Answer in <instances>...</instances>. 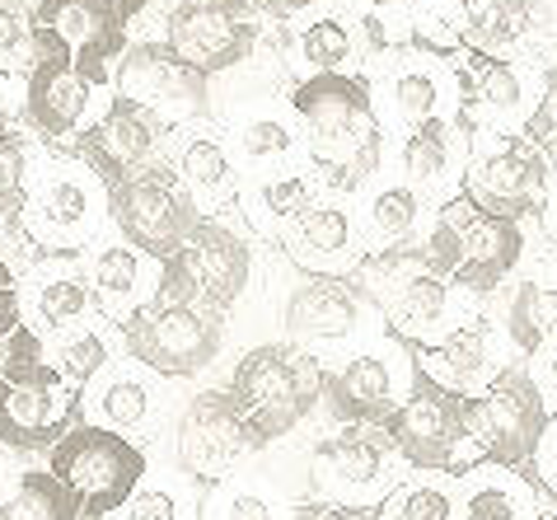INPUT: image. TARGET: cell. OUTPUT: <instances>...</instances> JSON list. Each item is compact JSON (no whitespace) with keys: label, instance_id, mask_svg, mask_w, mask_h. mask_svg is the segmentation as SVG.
I'll list each match as a JSON object with an SVG mask.
<instances>
[{"label":"cell","instance_id":"cell-1","mask_svg":"<svg viewBox=\"0 0 557 520\" xmlns=\"http://www.w3.org/2000/svg\"><path fill=\"white\" fill-rule=\"evenodd\" d=\"M290 113L305 136L309 164L329 193L356 197L380 178L384 122L366 75H314L290 89Z\"/></svg>","mask_w":557,"mask_h":520},{"label":"cell","instance_id":"cell-2","mask_svg":"<svg viewBox=\"0 0 557 520\" xmlns=\"http://www.w3.org/2000/svg\"><path fill=\"white\" fill-rule=\"evenodd\" d=\"M351 286L370 300V310L384 314L394 338L412 343L417 351L445 343L459 324H469L459 319V290L426 272L422 244L366 253L351 272Z\"/></svg>","mask_w":557,"mask_h":520},{"label":"cell","instance_id":"cell-3","mask_svg":"<svg viewBox=\"0 0 557 520\" xmlns=\"http://www.w3.org/2000/svg\"><path fill=\"white\" fill-rule=\"evenodd\" d=\"M225 394L239 412L249 446L268 450L323 404V361L290 343H262L235 366Z\"/></svg>","mask_w":557,"mask_h":520},{"label":"cell","instance_id":"cell-4","mask_svg":"<svg viewBox=\"0 0 557 520\" xmlns=\"http://www.w3.org/2000/svg\"><path fill=\"white\" fill-rule=\"evenodd\" d=\"M520 253H524L520 221L487 216L473 202H463V197L441 202L422 239V258L431 277L450 282L455 290H473V296L497 290L516 272Z\"/></svg>","mask_w":557,"mask_h":520},{"label":"cell","instance_id":"cell-5","mask_svg":"<svg viewBox=\"0 0 557 520\" xmlns=\"http://www.w3.org/2000/svg\"><path fill=\"white\" fill-rule=\"evenodd\" d=\"M48 473L66 487L81 520L122 511L146 483V455L132 436L99 422H75L48 455Z\"/></svg>","mask_w":557,"mask_h":520},{"label":"cell","instance_id":"cell-6","mask_svg":"<svg viewBox=\"0 0 557 520\" xmlns=\"http://www.w3.org/2000/svg\"><path fill=\"white\" fill-rule=\"evenodd\" d=\"M548 422H553V412L544 404V389H539L530 361H510L487 389L463 399L469 446L483 465H502V469L524 473L534 465Z\"/></svg>","mask_w":557,"mask_h":520},{"label":"cell","instance_id":"cell-7","mask_svg":"<svg viewBox=\"0 0 557 520\" xmlns=\"http://www.w3.org/2000/svg\"><path fill=\"white\" fill-rule=\"evenodd\" d=\"M404 460L375 426H337L309 446V487L319 502H343L351 511L384 507L404 487Z\"/></svg>","mask_w":557,"mask_h":520},{"label":"cell","instance_id":"cell-8","mask_svg":"<svg viewBox=\"0 0 557 520\" xmlns=\"http://www.w3.org/2000/svg\"><path fill=\"white\" fill-rule=\"evenodd\" d=\"M117 329H122L127 357L154 375H169V380H188L197 371H207V366L221 357V343H225L221 314L174 305L160 296L127 310Z\"/></svg>","mask_w":557,"mask_h":520},{"label":"cell","instance_id":"cell-9","mask_svg":"<svg viewBox=\"0 0 557 520\" xmlns=\"http://www.w3.org/2000/svg\"><path fill=\"white\" fill-rule=\"evenodd\" d=\"M417 385V357L398 343H366L337 366H323V408L343 426L384 432Z\"/></svg>","mask_w":557,"mask_h":520},{"label":"cell","instance_id":"cell-10","mask_svg":"<svg viewBox=\"0 0 557 520\" xmlns=\"http://www.w3.org/2000/svg\"><path fill=\"white\" fill-rule=\"evenodd\" d=\"M108 221H113L122 244H132L136 253L154 258V263H169L183 249V239L202 225L197 197L164 164L108 188Z\"/></svg>","mask_w":557,"mask_h":520},{"label":"cell","instance_id":"cell-11","mask_svg":"<svg viewBox=\"0 0 557 520\" xmlns=\"http://www.w3.org/2000/svg\"><path fill=\"white\" fill-rule=\"evenodd\" d=\"M548 188H553V156L539 150L524 132H516V136H483V146L469 160L459 197L473 202L478 211H487V216L524 221L548 207Z\"/></svg>","mask_w":557,"mask_h":520},{"label":"cell","instance_id":"cell-12","mask_svg":"<svg viewBox=\"0 0 557 520\" xmlns=\"http://www.w3.org/2000/svg\"><path fill=\"white\" fill-rule=\"evenodd\" d=\"M24 231L42 249L75 253L108 216V183L85 160H48L24 197Z\"/></svg>","mask_w":557,"mask_h":520},{"label":"cell","instance_id":"cell-13","mask_svg":"<svg viewBox=\"0 0 557 520\" xmlns=\"http://www.w3.org/2000/svg\"><path fill=\"white\" fill-rule=\"evenodd\" d=\"M249 277H253L249 244L230 231V225L202 221L183 239V249L169 263H160V300L221 314L244 296Z\"/></svg>","mask_w":557,"mask_h":520},{"label":"cell","instance_id":"cell-14","mask_svg":"<svg viewBox=\"0 0 557 520\" xmlns=\"http://www.w3.org/2000/svg\"><path fill=\"white\" fill-rule=\"evenodd\" d=\"M389 446L398 450V460L417 473H463L478 465V455L469 446V426H463V399L417 371V385L408 389L404 408L384 426Z\"/></svg>","mask_w":557,"mask_h":520},{"label":"cell","instance_id":"cell-15","mask_svg":"<svg viewBox=\"0 0 557 520\" xmlns=\"http://www.w3.org/2000/svg\"><path fill=\"white\" fill-rule=\"evenodd\" d=\"M258 34L253 0H178L164 20V48L197 75L244 66L258 48Z\"/></svg>","mask_w":557,"mask_h":520},{"label":"cell","instance_id":"cell-16","mask_svg":"<svg viewBox=\"0 0 557 520\" xmlns=\"http://www.w3.org/2000/svg\"><path fill=\"white\" fill-rule=\"evenodd\" d=\"M370 99H375L384 132L408 136L431 117H459V75L441 66V57L408 48L380 61L375 81H370Z\"/></svg>","mask_w":557,"mask_h":520},{"label":"cell","instance_id":"cell-17","mask_svg":"<svg viewBox=\"0 0 557 520\" xmlns=\"http://www.w3.org/2000/svg\"><path fill=\"white\" fill-rule=\"evenodd\" d=\"M81 399L52 361L20 366L0 380V446L14 450H48L71 432Z\"/></svg>","mask_w":557,"mask_h":520},{"label":"cell","instance_id":"cell-18","mask_svg":"<svg viewBox=\"0 0 557 520\" xmlns=\"http://www.w3.org/2000/svg\"><path fill=\"white\" fill-rule=\"evenodd\" d=\"M459 75V122L473 136H516L524 132L534 103H530V75L510 57H483L473 48H459L455 57Z\"/></svg>","mask_w":557,"mask_h":520},{"label":"cell","instance_id":"cell-19","mask_svg":"<svg viewBox=\"0 0 557 520\" xmlns=\"http://www.w3.org/2000/svg\"><path fill=\"white\" fill-rule=\"evenodd\" d=\"M113 89H117V99L141 103L160 122L193 117L207 103V75H197L164 42H136V48L122 52L113 66Z\"/></svg>","mask_w":557,"mask_h":520},{"label":"cell","instance_id":"cell-20","mask_svg":"<svg viewBox=\"0 0 557 520\" xmlns=\"http://www.w3.org/2000/svg\"><path fill=\"white\" fill-rule=\"evenodd\" d=\"M160 150H164V122L132 99H113L81 136V160L108 188H117V183L164 164Z\"/></svg>","mask_w":557,"mask_h":520},{"label":"cell","instance_id":"cell-21","mask_svg":"<svg viewBox=\"0 0 557 520\" xmlns=\"http://www.w3.org/2000/svg\"><path fill=\"white\" fill-rule=\"evenodd\" d=\"M95 89L99 85H89L81 75L66 42L48 34V28H38V57L24 81V117L34 122V132L42 136L81 132V122L95 109Z\"/></svg>","mask_w":557,"mask_h":520},{"label":"cell","instance_id":"cell-22","mask_svg":"<svg viewBox=\"0 0 557 520\" xmlns=\"http://www.w3.org/2000/svg\"><path fill=\"white\" fill-rule=\"evenodd\" d=\"M34 20L66 42L89 85L113 81L108 66L127 52V20L108 0H38Z\"/></svg>","mask_w":557,"mask_h":520},{"label":"cell","instance_id":"cell-23","mask_svg":"<svg viewBox=\"0 0 557 520\" xmlns=\"http://www.w3.org/2000/svg\"><path fill=\"white\" fill-rule=\"evenodd\" d=\"M249 436H244V422L235 404H230L225 389H207L183 408L178 418V465L193 479L207 483H225V473L235 469L244 455H249Z\"/></svg>","mask_w":557,"mask_h":520},{"label":"cell","instance_id":"cell-24","mask_svg":"<svg viewBox=\"0 0 557 520\" xmlns=\"http://www.w3.org/2000/svg\"><path fill=\"white\" fill-rule=\"evenodd\" d=\"M506 351H510V343L497 324L469 319V324H459L445 343L422 347V351H412V357H417V371H422L431 385L450 389L459 399H473L478 389H487L510 366Z\"/></svg>","mask_w":557,"mask_h":520},{"label":"cell","instance_id":"cell-25","mask_svg":"<svg viewBox=\"0 0 557 520\" xmlns=\"http://www.w3.org/2000/svg\"><path fill=\"white\" fill-rule=\"evenodd\" d=\"M469 127L459 117H431L408 136H398V170L422 197H445L455 202L469 174Z\"/></svg>","mask_w":557,"mask_h":520},{"label":"cell","instance_id":"cell-26","mask_svg":"<svg viewBox=\"0 0 557 520\" xmlns=\"http://www.w3.org/2000/svg\"><path fill=\"white\" fill-rule=\"evenodd\" d=\"M286 253L296 258L305 272H314V277H351L356 263H361V225L356 216L333 202V197H323V202H309L296 221L286 225Z\"/></svg>","mask_w":557,"mask_h":520},{"label":"cell","instance_id":"cell-27","mask_svg":"<svg viewBox=\"0 0 557 520\" xmlns=\"http://www.w3.org/2000/svg\"><path fill=\"white\" fill-rule=\"evenodd\" d=\"M370 319V300L351 286V277H305L286 296V329L300 343H343L356 338Z\"/></svg>","mask_w":557,"mask_h":520},{"label":"cell","instance_id":"cell-28","mask_svg":"<svg viewBox=\"0 0 557 520\" xmlns=\"http://www.w3.org/2000/svg\"><path fill=\"white\" fill-rule=\"evenodd\" d=\"M553 502L530 473L502 465H469L455 473V520H544Z\"/></svg>","mask_w":557,"mask_h":520},{"label":"cell","instance_id":"cell-29","mask_svg":"<svg viewBox=\"0 0 557 520\" xmlns=\"http://www.w3.org/2000/svg\"><path fill=\"white\" fill-rule=\"evenodd\" d=\"M366 57L361 28L347 14H309L296 28V42H290V61H296L300 81H314V75H356Z\"/></svg>","mask_w":557,"mask_h":520},{"label":"cell","instance_id":"cell-30","mask_svg":"<svg viewBox=\"0 0 557 520\" xmlns=\"http://www.w3.org/2000/svg\"><path fill=\"white\" fill-rule=\"evenodd\" d=\"M436 216L426 207V197L412 188L408 178H380L370 183L366 202H361V225H366V244L370 253L375 249H404V244H417L412 235L422 231V221Z\"/></svg>","mask_w":557,"mask_h":520},{"label":"cell","instance_id":"cell-31","mask_svg":"<svg viewBox=\"0 0 557 520\" xmlns=\"http://www.w3.org/2000/svg\"><path fill=\"white\" fill-rule=\"evenodd\" d=\"M548 24L544 0H478L463 28V48L483 57H506Z\"/></svg>","mask_w":557,"mask_h":520},{"label":"cell","instance_id":"cell-32","mask_svg":"<svg viewBox=\"0 0 557 520\" xmlns=\"http://www.w3.org/2000/svg\"><path fill=\"white\" fill-rule=\"evenodd\" d=\"M506 343L516 351V361H534L557 347V286L548 282H524L510 290L506 305Z\"/></svg>","mask_w":557,"mask_h":520},{"label":"cell","instance_id":"cell-33","mask_svg":"<svg viewBox=\"0 0 557 520\" xmlns=\"http://www.w3.org/2000/svg\"><path fill=\"white\" fill-rule=\"evenodd\" d=\"M309 202H314V197H309V174H268L239 193L244 216H249L253 231L268 235V239H282L286 225L296 221Z\"/></svg>","mask_w":557,"mask_h":520},{"label":"cell","instance_id":"cell-34","mask_svg":"<svg viewBox=\"0 0 557 520\" xmlns=\"http://www.w3.org/2000/svg\"><path fill=\"white\" fill-rule=\"evenodd\" d=\"M89 286L108 314H122V305H132L136 286H141V253L132 244H99L95 258H89Z\"/></svg>","mask_w":557,"mask_h":520},{"label":"cell","instance_id":"cell-35","mask_svg":"<svg viewBox=\"0 0 557 520\" xmlns=\"http://www.w3.org/2000/svg\"><path fill=\"white\" fill-rule=\"evenodd\" d=\"M0 520H81V511L48 469H24L14 493L0 502Z\"/></svg>","mask_w":557,"mask_h":520},{"label":"cell","instance_id":"cell-36","mask_svg":"<svg viewBox=\"0 0 557 520\" xmlns=\"http://www.w3.org/2000/svg\"><path fill=\"white\" fill-rule=\"evenodd\" d=\"M89 305H95V286H89L85 272H38L34 282V310L38 319L48 324L52 333L71 329L75 319L89 314Z\"/></svg>","mask_w":557,"mask_h":520},{"label":"cell","instance_id":"cell-37","mask_svg":"<svg viewBox=\"0 0 557 520\" xmlns=\"http://www.w3.org/2000/svg\"><path fill=\"white\" fill-rule=\"evenodd\" d=\"M380 520H455V473H412L380 507Z\"/></svg>","mask_w":557,"mask_h":520},{"label":"cell","instance_id":"cell-38","mask_svg":"<svg viewBox=\"0 0 557 520\" xmlns=\"http://www.w3.org/2000/svg\"><path fill=\"white\" fill-rule=\"evenodd\" d=\"M89 404L99 408V426H113V432H132V426H141L150 422V412H154V394L146 380H136V375H103L95 394H89Z\"/></svg>","mask_w":557,"mask_h":520},{"label":"cell","instance_id":"cell-39","mask_svg":"<svg viewBox=\"0 0 557 520\" xmlns=\"http://www.w3.org/2000/svg\"><path fill=\"white\" fill-rule=\"evenodd\" d=\"M178 178L193 197H225L230 183H235V164H230V150L215 141V136H193L183 146L178 160Z\"/></svg>","mask_w":557,"mask_h":520},{"label":"cell","instance_id":"cell-40","mask_svg":"<svg viewBox=\"0 0 557 520\" xmlns=\"http://www.w3.org/2000/svg\"><path fill=\"white\" fill-rule=\"evenodd\" d=\"M197 520H282V502L249 479H225L207 493Z\"/></svg>","mask_w":557,"mask_h":520},{"label":"cell","instance_id":"cell-41","mask_svg":"<svg viewBox=\"0 0 557 520\" xmlns=\"http://www.w3.org/2000/svg\"><path fill=\"white\" fill-rule=\"evenodd\" d=\"M38 57V20L28 0H0V81Z\"/></svg>","mask_w":557,"mask_h":520},{"label":"cell","instance_id":"cell-42","mask_svg":"<svg viewBox=\"0 0 557 520\" xmlns=\"http://www.w3.org/2000/svg\"><path fill=\"white\" fill-rule=\"evenodd\" d=\"M34 361H48V343L34 324H24V305L10 300L0 305V380L14 375L20 366H34Z\"/></svg>","mask_w":557,"mask_h":520},{"label":"cell","instance_id":"cell-43","mask_svg":"<svg viewBox=\"0 0 557 520\" xmlns=\"http://www.w3.org/2000/svg\"><path fill=\"white\" fill-rule=\"evenodd\" d=\"M103 361H108V347H103L99 333L75 329V333H61V338L52 343V366L66 375L71 389H85L89 380H99Z\"/></svg>","mask_w":557,"mask_h":520},{"label":"cell","instance_id":"cell-44","mask_svg":"<svg viewBox=\"0 0 557 520\" xmlns=\"http://www.w3.org/2000/svg\"><path fill=\"white\" fill-rule=\"evenodd\" d=\"M290 150H296V127L282 117H272V113H262V117H249L239 127V156L258 164V170H268V164L276 160H286Z\"/></svg>","mask_w":557,"mask_h":520},{"label":"cell","instance_id":"cell-45","mask_svg":"<svg viewBox=\"0 0 557 520\" xmlns=\"http://www.w3.org/2000/svg\"><path fill=\"white\" fill-rule=\"evenodd\" d=\"M24 197H28V160H24V146L14 141L10 132H0V216H14V211H24Z\"/></svg>","mask_w":557,"mask_h":520},{"label":"cell","instance_id":"cell-46","mask_svg":"<svg viewBox=\"0 0 557 520\" xmlns=\"http://www.w3.org/2000/svg\"><path fill=\"white\" fill-rule=\"evenodd\" d=\"M524 136H530L539 150L557 156V61L544 71V89H539L534 113H530V122H524Z\"/></svg>","mask_w":557,"mask_h":520},{"label":"cell","instance_id":"cell-47","mask_svg":"<svg viewBox=\"0 0 557 520\" xmlns=\"http://www.w3.org/2000/svg\"><path fill=\"white\" fill-rule=\"evenodd\" d=\"M122 520H188V507L174 487H136V497L122 507Z\"/></svg>","mask_w":557,"mask_h":520},{"label":"cell","instance_id":"cell-48","mask_svg":"<svg viewBox=\"0 0 557 520\" xmlns=\"http://www.w3.org/2000/svg\"><path fill=\"white\" fill-rule=\"evenodd\" d=\"M530 479L557 502V418L548 422L544 441H539V455H534V465H530Z\"/></svg>","mask_w":557,"mask_h":520},{"label":"cell","instance_id":"cell-49","mask_svg":"<svg viewBox=\"0 0 557 520\" xmlns=\"http://www.w3.org/2000/svg\"><path fill=\"white\" fill-rule=\"evenodd\" d=\"M286 520H380V516H370V511H351L343 507V502H319V497H305L290 507Z\"/></svg>","mask_w":557,"mask_h":520},{"label":"cell","instance_id":"cell-50","mask_svg":"<svg viewBox=\"0 0 557 520\" xmlns=\"http://www.w3.org/2000/svg\"><path fill=\"white\" fill-rule=\"evenodd\" d=\"M534 380H539V389H544V404H548V412L557 418V347L539 357V366H534Z\"/></svg>","mask_w":557,"mask_h":520},{"label":"cell","instance_id":"cell-51","mask_svg":"<svg viewBox=\"0 0 557 520\" xmlns=\"http://www.w3.org/2000/svg\"><path fill=\"white\" fill-rule=\"evenodd\" d=\"M268 14H282V20H290V14H305L314 5H333V0H258Z\"/></svg>","mask_w":557,"mask_h":520},{"label":"cell","instance_id":"cell-52","mask_svg":"<svg viewBox=\"0 0 557 520\" xmlns=\"http://www.w3.org/2000/svg\"><path fill=\"white\" fill-rule=\"evenodd\" d=\"M10 300H20V290H14V272H10V263L0 258V305H10Z\"/></svg>","mask_w":557,"mask_h":520},{"label":"cell","instance_id":"cell-53","mask_svg":"<svg viewBox=\"0 0 557 520\" xmlns=\"http://www.w3.org/2000/svg\"><path fill=\"white\" fill-rule=\"evenodd\" d=\"M108 5H113V10L122 14V20H127V24H132V20H136V14H141V10L150 5V0H108Z\"/></svg>","mask_w":557,"mask_h":520},{"label":"cell","instance_id":"cell-54","mask_svg":"<svg viewBox=\"0 0 557 520\" xmlns=\"http://www.w3.org/2000/svg\"><path fill=\"white\" fill-rule=\"evenodd\" d=\"M544 225H548V235H557V174H553V188H548V207H544Z\"/></svg>","mask_w":557,"mask_h":520},{"label":"cell","instance_id":"cell-55","mask_svg":"<svg viewBox=\"0 0 557 520\" xmlns=\"http://www.w3.org/2000/svg\"><path fill=\"white\" fill-rule=\"evenodd\" d=\"M0 132H5V99H0Z\"/></svg>","mask_w":557,"mask_h":520},{"label":"cell","instance_id":"cell-56","mask_svg":"<svg viewBox=\"0 0 557 520\" xmlns=\"http://www.w3.org/2000/svg\"><path fill=\"white\" fill-rule=\"evenodd\" d=\"M544 520H557V507H553V511H548V516H544Z\"/></svg>","mask_w":557,"mask_h":520}]
</instances>
